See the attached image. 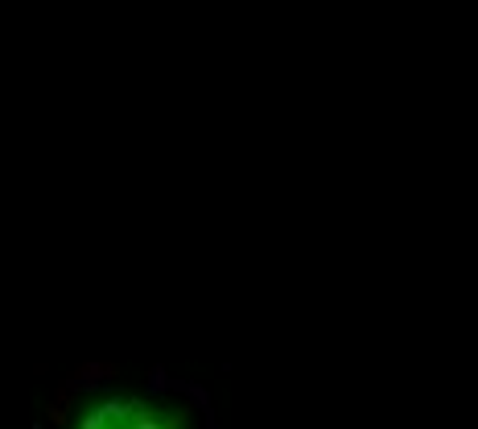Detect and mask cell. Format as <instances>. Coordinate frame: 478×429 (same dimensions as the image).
<instances>
[{
  "instance_id": "obj_6",
  "label": "cell",
  "mask_w": 478,
  "mask_h": 429,
  "mask_svg": "<svg viewBox=\"0 0 478 429\" xmlns=\"http://www.w3.org/2000/svg\"><path fill=\"white\" fill-rule=\"evenodd\" d=\"M33 429H54V425H33Z\"/></svg>"
},
{
  "instance_id": "obj_4",
  "label": "cell",
  "mask_w": 478,
  "mask_h": 429,
  "mask_svg": "<svg viewBox=\"0 0 478 429\" xmlns=\"http://www.w3.org/2000/svg\"><path fill=\"white\" fill-rule=\"evenodd\" d=\"M78 429H107V413L103 408H91V417H83Z\"/></svg>"
},
{
  "instance_id": "obj_3",
  "label": "cell",
  "mask_w": 478,
  "mask_h": 429,
  "mask_svg": "<svg viewBox=\"0 0 478 429\" xmlns=\"http://www.w3.org/2000/svg\"><path fill=\"white\" fill-rule=\"evenodd\" d=\"M169 388H173V384H169L165 367H153V372H148V392H157V396H161V392H169Z\"/></svg>"
},
{
  "instance_id": "obj_2",
  "label": "cell",
  "mask_w": 478,
  "mask_h": 429,
  "mask_svg": "<svg viewBox=\"0 0 478 429\" xmlns=\"http://www.w3.org/2000/svg\"><path fill=\"white\" fill-rule=\"evenodd\" d=\"M173 388H177V392H186V396L194 401V408H198V413H206V417L215 413V405H211V392H206L202 384H186V380H177Z\"/></svg>"
},
{
  "instance_id": "obj_1",
  "label": "cell",
  "mask_w": 478,
  "mask_h": 429,
  "mask_svg": "<svg viewBox=\"0 0 478 429\" xmlns=\"http://www.w3.org/2000/svg\"><path fill=\"white\" fill-rule=\"evenodd\" d=\"M103 376L112 380V376H116V367H112V363H83V367L71 376V384H66V388H71V392H87V388H99V384H103Z\"/></svg>"
},
{
  "instance_id": "obj_5",
  "label": "cell",
  "mask_w": 478,
  "mask_h": 429,
  "mask_svg": "<svg viewBox=\"0 0 478 429\" xmlns=\"http://www.w3.org/2000/svg\"><path fill=\"white\" fill-rule=\"evenodd\" d=\"M49 425H66V405H49Z\"/></svg>"
}]
</instances>
